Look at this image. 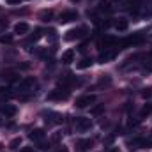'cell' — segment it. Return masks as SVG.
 Wrapping results in <instances>:
<instances>
[{
    "label": "cell",
    "mask_w": 152,
    "mask_h": 152,
    "mask_svg": "<svg viewBox=\"0 0 152 152\" xmlns=\"http://www.w3.org/2000/svg\"><path fill=\"white\" fill-rule=\"evenodd\" d=\"M112 83V78L110 76H103L101 80H99V85H110Z\"/></svg>",
    "instance_id": "obj_22"
},
{
    "label": "cell",
    "mask_w": 152,
    "mask_h": 152,
    "mask_svg": "<svg viewBox=\"0 0 152 152\" xmlns=\"http://www.w3.org/2000/svg\"><path fill=\"white\" fill-rule=\"evenodd\" d=\"M51 18H53V12H51V11H42V12L39 14V20H41V21H50Z\"/></svg>",
    "instance_id": "obj_16"
},
{
    "label": "cell",
    "mask_w": 152,
    "mask_h": 152,
    "mask_svg": "<svg viewBox=\"0 0 152 152\" xmlns=\"http://www.w3.org/2000/svg\"><path fill=\"white\" fill-rule=\"evenodd\" d=\"M129 147L131 149H151L152 140H147V138H133V140H129Z\"/></svg>",
    "instance_id": "obj_2"
},
{
    "label": "cell",
    "mask_w": 152,
    "mask_h": 152,
    "mask_svg": "<svg viewBox=\"0 0 152 152\" xmlns=\"http://www.w3.org/2000/svg\"><path fill=\"white\" fill-rule=\"evenodd\" d=\"M67 97H69V90H66V88H55L48 94V99H51V101H62Z\"/></svg>",
    "instance_id": "obj_4"
},
{
    "label": "cell",
    "mask_w": 152,
    "mask_h": 152,
    "mask_svg": "<svg viewBox=\"0 0 152 152\" xmlns=\"http://www.w3.org/2000/svg\"><path fill=\"white\" fill-rule=\"evenodd\" d=\"M92 64H94V60L88 58V57H85V58H81V60L76 64V67H78V69H87V67H90Z\"/></svg>",
    "instance_id": "obj_14"
},
{
    "label": "cell",
    "mask_w": 152,
    "mask_h": 152,
    "mask_svg": "<svg viewBox=\"0 0 152 152\" xmlns=\"http://www.w3.org/2000/svg\"><path fill=\"white\" fill-rule=\"evenodd\" d=\"M34 87H36V80H34L32 76H27V78H23V80L18 83L16 88H18L20 92H28V90H32Z\"/></svg>",
    "instance_id": "obj_3"
},
{
    "label": "cell",
    "mask_w": 152,
    "mask_h": 152,
    "mask_svg": "<svg viewBox=\"0 0 152 152\" xmlns=\"http://www.w3.org/2000/svg\"><path fill=\"white\" fill-rule=\"evenodd\" d=\"M73 60H75V51L73 50H67V51L62 53V62L64 64H71Z\"/></svg>",
    "instance_id": "obj_13"
},
{
    "label": "cell",
    "mask_w": 152,
    "mask_h": 152,
    "mask_svg": "<svg viewBox=\"0 0 152 152\" xmlns=\"http://www.w3.org/2000/svg\"><path fill=\"white\" fill-rule=\"evenodd\" d=\"M21 0H7V4H11V5H16V4H20Z\"/></svg>",
    "instance_id": "obj_27"
},
{
    "label": "cell",
    "mask_w": 152,
    "mask_h": 152,
    "mask_svg": "<svg viewBox=\"0 0 152 152\" xmlns=\"http://www.w3.org/2000/svg\"><path fill=\"white\" fill-rule=\"evenodd\" d=\"M96 99H97V97H96V96H92V94H90V96H81V97H78V99H76L75 106H76V108H87L88 104L96 103Z\"/></svg>",
    "instance_id": "obj_6"
},
{
    "label": "cell",
    "mask_w": 152,
    "mask_h": 152,
    "mask_svg": "<svg viewBox=\"0 0 152 152\" xmlns=\"http://www.w3.org/2000/svg\"><path fill=\"white\" fill-rule=\"evenodd\" d=\"M57 152H67V149L66 147H60V149H57Z\"/></svg>",
    "instance_id": "obj_29"
},
{
    "label": "cell",
    "mask_w": 152,
    "mask_h": 152,
    "mask_svg": "<svg viewBox=\"0 0 152 152\" xmlns=\"http://www.w3.org/2000/svg\"><path fill=\"white\" fill-rule=\"evenodd\" d=\"M75 127H76V131L85 133V131L92 129V120L90 118H85V117H78L75 120Z\"/></svg>",
    "instance_id": "obj_1"
},
{
    "label": "cell",
    "mask_w": 152,
    "mask_h": 152,
    "mask_svg": "<svg viewBox=\"0 0 152 152\" xmlns=\"http://www.w3.org/2000/svg\"><path fill=\"white\" fill-rule=\"evenodd\" d=\"M112 2H118V0H112Z\"/></svg>",
    "instance_id": "obj_32"
},
{
    "label": "cell",
    "mask_w": 152,
    "mask_h": 152,
    "mask_svg": "<svg viewBox=\"0 0 152 152\" xmlns=\"http://www.w3.org/2000/svg\"><path fill=\"white\" fill-rule=\"evenodd\" d=\"M127 27H129V21H127L126 18H118V20L115 21V28H117L118 32H124V30H127Z\"/></svg>",
    "instance_id": "obj_12"
},
{
    "label": "cell",
    "mask_w": 152,
    "mask_h": 152,
    "mask_svg": "<svg viewBox=\"0 0 152 152\" xmlns=\"http://www.w3.org/2000/svg\"><path fill=\"white\" fill-rule=\"evenodd\" d=\"M28 30H30V27H28V23H25V21H20V23L14 25V34H27Z\"/></svg>",
    "instance_id": "obj_11"
},
{
    "label": "cell",
    "mask_w": 152,
    "mask_h": 152,
    "mask_svg": "<svg viewBox=\"0 0 152 152\" xmlns=\"http://www.w3.org/2000/svg\"><path fill=\"white\" fill-rule=\"evenodd\" d=\"M28 138H30L32 142H42V140L46 138V133H44V129H34V131L28 134Z\"/></svg>",
    "instance_id": "obj_10"
},
{
    "label": "cell",
    "mask_w": 152,
    "mask_h": 152,
    "mask_svg": "<svg viewBox=\"0 0 152 152\" xmlns=\"http://www.w3.org/2000/svg\"><path fill=\"white\" fill-rule=\"evenodd\" d=\"M0 42H2V44H5V42H7V44L12 42V36H11V34H4V36H0Z\"/></svg>",
    "instance_id": "obj_18"
},
{
    "label": "cell",
    "mask_w": 152,
    "mask_h": 152,
    "mask_svg": "<svg viewBox=\"0 0 152 152\" xmlns=\"http://www.w3.org/2000/svg\"><path fill=\"white\" fill-rule=\"evenodd\" d=\"M11 149H20V145H21V138H14V140H11Z\"/></svg>",
    "instance_id": "obj_19"
},
{
    "label": "cell",
    "mask_w": 152,
    "mask_h": 152,
    "mask_svg": "<svg viewBox=\"0 0 152 152\" xmlns=\"http://www.w3.org/2000/svg\"><path fill=\"white\" fill-rule=\"evenodd\" d=\"M104 145H110V143H113V134L112 136H108V138H104V142H103Z\"/></svg>",
    "instance_id": "obj_25"
},
{
    "label": "cell",
    "mask_w": 152,
    "mask_h": 152,
    "mask_svg": "<svg viewBox=\"0 0 152 152\" xmlns=\"http://www.w3.org/2000/svg\"><path fill=\"white\" fill-rule=\"evenodd\" d=\"M117 48H106L104 51H101V55H99V60L104 64V62H110V60H113L115 57H117Z\"/></svg>",
    "instance_id": "obj_7"
},
{
    "label": "cell",
    "mask_w": 152,
    "mask_h": 152,
    "mask_svg": "<svg viewBox=\"0 0 152 152\" xmlns=\"http://www.w3.org/2000/svg\"><path fill=\"white\" fill-rule=\"evenodd\" d=\"M41 36H42V30H41V28H37V30H36V34H34L32 37L28 39V42H34V41H39V39H41Z\"/></svg>",
    "instance_id": "obj_20"
},
{
    "label": "cell",
    "mask_w": 152,
    "mask_h": 152,
    "mask_svg": "<svg viewBox=\"0 0 152 152\" xmlns=\"http://www.w3.org/2000/svg\"><path fill=\"white\" fill-rule=\"evenodd\" d=\"M2 124H4V120H2V117H0V126H2Z\"/></svg>",
    "instance_id": "obj_30"
},
{
    "label": "cell",
    "mask_w": 152,
    "mask_h": 152,
    "mask_svg": "<svg viewBox=\"0 0 152 152\" xmlns=\"http://www.w3.org/2000/svg\"><path fill=\"white\" fill-rule=\"evenodd\" d=\"M152 113V104H145L143 106V110H142V117H145V115Z\"/></svg>",
    "instance_id": "obj_21"
},
{
    "label": "cell",
    "mask_w": 152,
    "mask_h": 152,
    "mask_svg": "<svg viewBox=\"0 0 152 152\" xmlns=\"http://www.w3.org/2000/svg\"><path fill=\"white\" fill-rule=\"evenodd\" d=\"M71 2H80V0H71Z\"/></svg>",
    "instance_id": "obj_31"
},
{
    "label": "cell",
    "mask_w": 152,
    "mask_h": 152,
    "mask_svg": "<svg viewBox=\"0 0 152 152\" xmlns=\"http://www.w3.org/2000/svg\"><path fill=\"white\" fill-rule=\"evenodd\" d=\"M103 112H104V104H97V106H94V108L90 110L92 115H101Z\"/></svg>",
    "instance_id": "obj_17"
},
{
    "label": "cell",
    "mask_w": 152,
    "mask_h": 152,
    "mask_svg": "<svg viewBox=\"0 0 152 152\" xmlns=\"http://www.w3.org/2000/svg\"><path fill=\"white\" fill-rule=\"evenodd\" d=\"M142 96L147 99V97H152V87H149V88H145L143 92H142Z\"/></svg>",
    "instance_id": "obj_23"
},
{
    "label": "cell",
    "mask_w": 152,
    "mask_h": 152,
    "mask_svg": "<svg viewBox=\"0 0 152 152\" xmlns=\"http://www.w3.org/2000/svg\"><path fill=\"white\" fill-rule=\"evenodd\" d=\"M75 20H78V12L76 11H66V12H62L58 16V21L60 23H71Z\"/></svg>",
    "instance_id": "obj_8"
},
{
    "label": "cell",
    "mask_w": 152,
    "mask_h": 152,
    "mask_svg": "<svg viewBox=\"0 0 152 152\" xmlns=\"http://www.w3.org/2000/svg\"><path fill=\"white\" fill-rule=\"evenodd\" d=\"M99 11H110V5H108V2H101V5H99Z\"/></svg>",
    "instance_id": "obj_24"
},
{
    "label": "cell",
    "mask_w": 152,
    "mask_h": 152,
    "mask_svg": "<svg viewBox=\"0 0 152 152\" xmlns=\"http://www.w3.org/2000/svg\"><path fill=\"white\" fill-rule=\"evenodd\" d=\"M60 136H62L60 133H55V134L51 136V140H53V142H58V140H60Z\"/></svg>",
    "instance_id": "obj_26"
},
{
    "label": "cell",
    "mask_w": 152,
    "mask_h": 152,
    "mask_svg": "<svg viewBox=\"0 0 152 152\" xmlns=\"http://www.w3.org/2000/svg\"><path fill=\"white\" fill-rule=\"evenodd\" d=\"M16 112H18V108L14 104H2V108H0V113L5 117H14Z\"/></svg>",
    "instance_id": "obj_9"
},
{
    "label": "cell",
    "mask_w": 152,
    "mask_h": 152,
    "mask_svg": "<svg viewBox=\"0 0 152 152\" xmlns=\"http://www.w3.org/2000/svg\"><path fill=\"white\" fill-rule=\"evenodd\" d=\"M20 152H34V149H30V147H23Z\"/></svg>",
    "instance_id": "obj_28"
},
{
    "label": "cell",
    "mask_w": 152,
    "mask_h": 152,
    "mask_svg": "<svg viewBox=\"0 0 152 152\" xmlns=\"http://www.w3.org/2000/svg\"><path fill=\"white\" fill-rule=\"evenodd\" d=\"M85 32H87V28H85V27H80V28H71V30H67V32H66L64 39H66V41H75V39L83 37V36H85Z\"/></svg>",
    "instance_id": "obj_5"
},
{
    "label": "cell",
    "mask_w": 152,
    "mask_h": 152,
    "mask_svg": "<svg viewBox=\"0 0 152 152\" xmlns=\"http://www.w3.org/2000/svg\"><path fill=\"white\" fill-rule=\"evenodd\" d=\"M92 143H94L92 140H80V142H78V147H80L81 151H87V149L92 147Z\"/></svg>",
    "instance_id": "obj_15"
}]
</instances>
